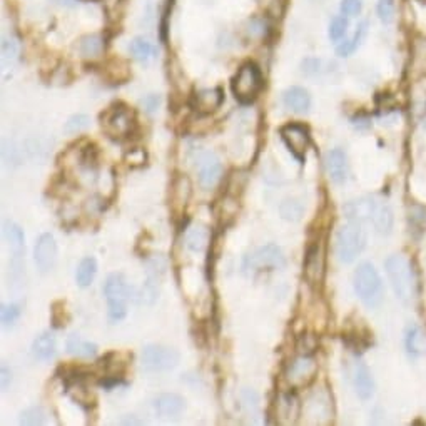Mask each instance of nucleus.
<instances>
[{"instance_id": "1", "label": "nucleus", "mask_w": 426, "mask_h": 426, "mask_svg": "<svg viewBox=\"0 0 426 426\" xmlns=\"http://www.w3.org/2000/svg\"><path fill=\"white\" fill-rule=\"evenodd\" d=\"M386 274L391 283L393 291L398 300L405 306H411L416 300V276L413 271V266L405 256L393 254L386 259Z\"/></svg>"}, {"instance_id": "32", "label": "nucleus", "mask_w": 426, "mask_h": 426, "mask_svg": "<svg viewBox=\"0 0 426 426\" xmlns=\"http://www.w3.org/2000/svg\"><path fill=\"white\" fill-rule=\"evenodd\" d=\"M395 0H378L377 4V12L379 20L383 22L384 25H389L393 20H395Z\"/></svg>"}, {"instance_id": "38", "label": "nucleus", "mask_w": 426, "mask_h": 426, "mask_svg": "<svg viewBox=\"0 0 426 426\" xmlns=\"http://www.w3.org/2000/svg\"><path fill=\"white\" fill-rule=\"evenodd\" d=\"M2 56H4V61H8V59H12L17 56V42L13 39H8V37H4L2 40Z\"/></svg>"}, {"instance_id": "15", "label": "nucleus", "mask_w": 426, "mask_h": 426, "mask_svg": "<svg viewBox=\"0 0 426 426\" xmlns=\"http://www.w3.org/2000/svg\"><path fill=\"white\" fill-rule=\"evenodd\" d=\"M224 100V93L219 87H211V89L198 90L192 97V109L201 116H208V114L214 112L216 109L221 107Z\"/></svg>"}, {"instance_id": "25", "label": "nucleus", "mask_w": 426, "mask_h": 426, "mask_svg": "<svg viewBox=\"0 0 426 426\" xmlns=\"http://www.w3.org/2000/svg\"><path fill=\"white\" fill-rule=\"evenodd\" d=\"M405 345L411 356L426 355V333L420 326L408 328Z\"/></svg>"}, {"instance_id": "16", "label": "nucleus", "mask_w": 426, "mask_h": 426, "mask_svg": "<svg viewBox=\"0 0 426 426\" xmlns=\"http://www.w3.org/2000/svg\"><path fill=\"white\" fill-rule=\"evenodd\" d=\"M154 410L164 418L179 416L186 410V400L176 393H162L154 400Z\"/></svg>"}, {"instance_id": "33", "label": "nucleus", "mask_w": 426, "mask_h": 426, "mask_svg": "<svg viewBox=\"0 0 426 426\" xmlns=\"http://www.w3.org/2000/svg\"><path fill=\"white\" fill-rule=\"evenodd\" d=\"M410 226L413 231H425L426 227V209L421 206H411L410 209Z\"/></svg>"}, {"instance_id": "11", "label": "nucleus", "mask_w": 426, "mask_h": 426, "mask_svg": "<svg viewBox=\"0 0 426 426\" xmlns=\"http://www.w3.org/2000/svg\"><path fill=\"white\" fill-rule=\"evenodd\" d=\"M196 171H198L199 184L204 189H213L223 177V164L214 153H203L196 159Z\"/></svg>"}, {"instance_id": "42", "label": "nucleus", "mask_w": 426, "mask_h": 426, "mask_svg": "<svg viewBox=\"0 0 426 426\" xmlns=\"http://www.w3.org/2000/svg\"><path fill=\"white\" fill-rule=\"evenodd\" d=\"M122 423H132V425H141L142 421H137V420H122Z\"/></svg>"}, {"instance_id": "39", "label": "nucleus", "mask_w": 426, "mask_h": 426, "mask_svg": "<svg viewBox=\"0 0 426 426\" xmlns=\"http://www.w3.org/2000/svg\"><path fill=\"white\" fill-rule=\"evenodd\" d=\"M141 104H142V107L146 109V112L153 114V112L158 111L159 104H161V97H159L158 94H149L141 100Z\"/></svg>"}, {"instance_id": "34", "label": "nucleus", "mask_w": 426, "mask_h": 426, "mask_svg": "<svg viewBox=\"0 0 426 426\" xmlns=\"http://www.w3.org/2000/svg\"><path fill=\"white\" fill-rule=\"evenodd\" d=\"M45 420L44 410L40 406H32L20 415V425H42Z\"/></svg>"}, {"instance_id": "24", "label": "nucleus", "mask_w": 426, "mask_h": 426, "mask_svg": "<svg viewBox=\"0 0 426 426\" xmlns=\"http://www.w3.org/2000/svg\"><path fill=\"white\" fill-rule=\"evenodd\" d=\"M129 52L136 61H139L142 64L154 61L155 56H158V49L154 47V44L150 42L149 39H144V37L132 39V42L129 45Z\"/></svg>"}, {"instance_id": "21", "label": "nucleus", "mask_w": 426, "mask_h": 426, "mask_svg": "<svg viewBox=\"0 0 426 426\" xmlns=\"http://www.w3.org/2000/svg\"><path fill=\"white\" fill-rule=\"evenodd\" d=\"M66 348H67L69 355L76 356V358L89 360V358H94V356L97 355V345L82 340L79 334H71L66 341Z\"/></svg>"}, {"instance_id": "28", "label": "nucleus", "mask_w": 426, "mask_h": 426, "mask_svg": "<svg viewBox=\"0 0 426 426\" xmlns=\"http://www.w3.org/2000/svg\"><path fill=\"white\" fill-rule=\"evenodd\" d=\"M104 50V39L97 34H90L85 35V37L81 39L79 42V52L82 57L85 59H94L99 57Z\"/></svg>"}, {"instance_id": "9", "label": "nucleus", "mask_w": 426, "mask_h": 426, "mask_svg": "<svg viewBox=\"0 0 426 426\" xmlns=\"http://www.w3.org/2000/svg\"><path fill=\"white\" fill-rule=\"evenodd\" d=\"M179 353L172 348L159 346V345H148L142 350V368L146 371H169L176 368L179 363Z\"/></svg>"}, {"instance_id": "14", "label": "nucleus", "mask_w": 426, "mask_h": 426, "mask_svg": "<svg viewBox=\"0 0 426 426\" xmlns=\"http://www.w3.org/2000/svg\"><path fill=\"white\" fill-rule=\"evenodd\" d=\"M316 369H318V366H316L314 361L308 358L306 355H303L301 358L295 360L290 366H288L286 369L288 383H290L292 388L304 386L309 379L314 378Z\"/></svg>"}, {"instance_id": "17", "label": "nucleus", "mask_w": 426, "mask_h": 426, "mask_svg": "<svg viewBox=\"0 0 426 426\" xmlns=\"http://www.w3.org/2000/svg\"><path fill=\"white\" fill-rule=\"evenodd\" d=\"M326 169L334 184H343L348 179V158L341 149H333L326 158Z\"/></svg>"}, {"instance_id": "41", "label": "nucleus", "mask_w": 426, "mask_h": 426, "mask_svg": "<svg viewBox=\"0 0 426 426\" xmlns=\"http://www.w3.org/2000/svg\"><path fill=\"white\" fill-rule=\"evenodd\" d=\"M8 379H11V373H8L6 366H2V389H7Z\"/></svg>"}, {"instance_id": "2", "label": "nucleus", "mask_w": 426, "mask_h": 426, "mask_svg": "<svg viewBox=\"0 0 426 426\" xmlns=\"http://www.w3.org/2000/svg\"><path fill=\"white\" fill-rule=\"evenodd\" d=\"M350 219L356 221H369L379 235H389L393 229V213L386 203L377 199L353 201L345 208Z\"/></svg>"}, {"instance_id": "7", "label": "nucleus", "mask_w": 426, "mask_h": 426, "mask_svg": "<svg viewBox=\"0 0 426 426\" xmlns=\"http://www.w3.org/2000/svg\"><path fill=\"white\" fill-rule=\"evenodd\" d=\"M102 129L114 141H122L129 137L134 131L136 121L129 107L126 105H112L102 114Z\"/></svg>"}, {"instance_id": "45", "label": "nucleus", "mask_w": 426, "mask_h": 426, "mask_svg": "<svg viewBox=\"0 0 426 426\" xmlns=\"http://www.w3.org/2000/svg\"><path fill=\"white\" fill-rule=\"evenodd\" d=\"M425 127H426V119H425Z\"/></svg>"}, {"instance_id": "3", "label": "nucleus", "mask_w": 426, "mask_h": 426, "mask_svg": "<svg viewBox=\"0 0 426 426\" xmlns=\"http://www.w3.org/2000/svg\"><path fill=\"white\" fill-rule=\"evenodd\" d=\"M353 286L360 300L368 308H378L383 303V281L379 273L371 263H361L353 276Z\"/></svg>"}, {"instance_id": "23", "label": "nucleus", "mask_w": 426, "mask_h": 426, "mask_svg": "<svg viewBox=\"0 0 426 426\" xmlns=\"http://www.w3.org/2000/svg\"><path fill=\"white\" fill-rule=\"evenodd\" d=\"M209 239V227L206 226V224H196V226H192L189 231H187L186 244L191 251H194V253H201V251H204L206 247H208Z\"/></svg>"}, {"instance_id": "5", "label": "nucleus", "mask_w": 426, "mask_h": 426, "mask_svg": "<svg viewBox=\"0 0 426 426\" xmlns=\"http://www.w3.org/2000/svg\"><path fill=\"white\" fill-rule=\"evenodd\" d=\"M366 246V231L363 223L350 219V223L338 229L336 256L341 263H353Z\"/></svg>"}, {"instance_id": "12", "label": "nucleus", "mask_w": 426, "mask_h": 426, "mask_svg": "<svg viewBox=\"0 0 426 426\" xmlns=\"http://www.w3.org/2000/svg\"><path fill=\"white\" fill-rule=\"evenodd\" d=\"M34 259L37 268L42 273H47L56 266L57 261V244L52 235H42L35 242L34 247Z\"/></svg>"}, {"instance_id": "46", "label": "nucleus", "mask_w": 426, "mask_h": 426, "mask_svg": "<svg viewBox=\"0 0 426 426\" xmlns=\"http://www.w3.org/2000/svg\"><path fill=\"white\" fill-rule=\"evenodd\" d=\"M314 2H319V0H314Z\"/></svg>"}, {"instance_id": "13", "label": "nucleus", "mask_w": 426, "mask_h": 426, "mask_svg": "<svg viewBox=\"0 0 426 426\" xmlns=\"http://www.w3.org/2000/svg\"><path fill=\"white\" fill-rule=\"evenodd\" d=\"M324 276V249L321 242H314L309 246L304 258V278L309 284H319Z\"/></svg>"}, {"instance_id": "35", "label": "nucleus", "mask_w": 426, "mask_h": 426, "mask_svg": "<svg viewBox=\"0 0 426 426\" xmlns=\"http://www.w3.org/2000/svg\"><path fill=\"white\" fill-rule=\"evenodd\" d=\"M340 11L343 16L348 17V19H351V17H358L361 11H363V0H341Z\"/></svg>"}, {"instance_id": "30", "label": "nucleus", "mask_w": 426, "mask_h": 426, "mask_svg": "<svg viewBox=\"0 0 426 426\" xmlns=\"http://www.w3.org/2000/svg\"><path fill=\"white\" fill-rule=\"evenodd\" d=\"M348 29H350V20L346 16H336L334 19L329 22L328 27V35L333 42H341L343 39H346Z\"/></svg>"}, {"instance_id": "31", "label": "nucleus", "mask_w": 426, "mask_h": 426, "mask_svg": "<svg viewBox=\"0 0 426 426\" xmlns=\"http://www.w3.org/2000/svg\"><path fill=\"white\" fill-rule=\"evenodd\" d=\"M90 119L85 114H76V116L69 117L66 126H64V132L66 134H81L89 127Z\"/></svg>"}, {"instance_id": "40", "label": "nucleus", "mask_w": 426, "mask_h": 426, "mask_svg": "<svg viewBox=\"0 0 426 426\" xmlns=\"http://www.w3.org/2000/svg\"><path fill=\"white\" fill-rule=\"evenodd\" d=\"M288 206V208H290V211H281V214H283V218L284 219H292V221H296V219H300V216H301V206L296 203V201H286V203H284Z\"/></svg>"}, {"instance_id": "44", "label": "nucleus", "mask_w": 426, "mask_h": 426, "mask_svg": "<svg viewBox=\"0 0 426 426\" xmlns=\"http://www.w3.org/2000/svg\"><path fill=\"white\" fill-rule=\"evenodd\" d=\"M85 2H93V0H85Z\"/></svg>"}, {"instance_id": "43", "label": "nucleus", "mask_w": 426, "mask_h": 426, "mask_svg": "<svg viewBox=\"0 0 426 426\" xmlns=\"http://www.w3.org/2000/svg\"><path fill=\"white\" fill-rule=\"evenodd\" d=\"M54 2H56V4H66L67 0H54Z\"/></svg>"}, {"instance_id": "37", "label": "nucleus", "mask_w": 426, "mask_h": 426, "mask_svg": "<svg viewBox=\"0 0 426 426\" xmlns=\"http://www.w3.org/2000/svg\"><path fill=\"white\" fill-rule=\"evenodd\" d=\"M20 308L17 304H4L2 306V324L4 326H12L19 319Z\"/></svg>"}, {"instance_id": "27", "label": "nucleus", "mask_w": 426, "mask_h": 426, "mask_svg": "<svg viewBox=\"0 0 426 426\" xmlns=\"http://www.w3.org/2000/svg\"><path fill=\"white\" fill-rule=\"evenodd\" d=\"M95 273H97V261L94 258H84L77 266L76 271V281L81 288H87L90 286L95 278Z\"/></svg>"}, {"instance_id": "26", "label": "nucleus", "mask_w": 426, "mask_h": 426, "mask_svg": "<svg viewBox=\"0 0 426 426\" xmlns=\"http://www.w3.org/2000/svg\"><path fill=\"white\" fill-rule=\"evenodd\" d=\"M300 400L295 393H286L278 400V416L286 418V423H292L300 416Z\"/></svg>"}, {"instance_id": "4", "label": "nucleus", "mask_w": 426, "mask_h": 426, "mask_svg": "<svg viewBox=\"0 0 426 426\" xmlns=\"http://www.w3.org/2000/svg\"><path fill=\"white\" fill-rule=\"evenodd\" d=\"M264 87V79L261 74L258 64L246 62L237 69L236 76L232 77L231 89L235 97L241 104H251L258 99V95Z\"/></svg>"}, {"instance_id": "18", "label": "nucleus", "mask_w": 426, "mask_h": 426, "mask_svg": "<svg viewBox=\"0 0 426 426\" xmlns=\"http://www.w3.org/2000/svg\"><path fill=\"white\" fill-rule=\"evenodd\" d=\"M283 102L295 112H308L311 107V95L303 87L292 85L288 90H284Z\"/></svg>"}, {"instance_id": "20", "label": "nucleus", "mask_w": 426, "mask_h": 426, "mask_svg": "<svg viewBox=\"0 0 426 426\" xmlns=\"http://www.w3.org/2000/svg\"><path fill=\"white\" fill-rule=\"evenodd\" d=\"M56 338L52 333L44 331L32 343V353L40 361H49L56 356Z\"/></svg>"}, {"instance_id": "19", "label": "nucleus", "mask_w": 426, "mask_h": 426, "mask_svg": "<svg viewBox=\"0 0 426 426\" xmlns=\"http://www.w3.org/2000/svg\"><path fill=\"white\" fill-rule=\"evenodd\" d=\"M366 35H368V22L363 20V22H360L358 27H356L355 34H353L351 37L343 39L341 42H338V45H336L338 56H340V57H350L351 54L355 52V50L358 49L361 44H363Z\"/></svg>"}, {"instance_id": "8", "label": "nucleus", "mask_w": 426, "mask_h": 426, "mask_svg": "<svg viewBox=\"0 0 426 426\" xmlns=\"http://www.w3.org/2000/svg\"><path fill=\"white\" fill-rule=\"evenodd\" d=\"M286 266L281 247L276 244H266L253 251L244 259L246 271H269V269H283Z\"/></svg>"}, {"instance_id": "29", "label": "nucleus", "mask_w": 426, "mask_h": 426, "mask_svg": "<svg viewBox=\"0 0 426 426\" xmlns=\"http://www.w3.org/2000/svg\"><path fill=\"white\" fill-rule=\"evenodd\" d=\"M4 237L16 254H20L24 251V232L19 226H16L13 223H4Z\"/></svg>"}, {"instance_id": "36", "label": "nucleus", "mask_w": 426, "mask_h": 426, "mask_svg": "<svg viewBox=\"0 0 426 426\" xmlns=\"http://www.w3.org/2000/svg\"><path fill=\"white\" fill-rule=\"evenodd\" d=\"M323 61L321 59H304L303 64H301V67H303V74L308 77H316L319 74H323Z\"/></svg>"}, {"instance_id": "6", "label": "nucleus", "mask_w": 426, "mask_h": 426, "mask_svg": "<svg viewBox=\"0 0 426 426\" xmlns=\"http://www.w3.org/2000/svg\"><path fill=\"white\" fill-rule=\"evenodd\" d=\"M104 295L107 300V313L111 321H122L127 314V303L131 300V290L122 274L114 273L105 279Z\"/></svg>"}, {"instance_id": "22", "label": "nucleus", "mask_w": 426, "mask_h": 426, "mask_svg": "<svg viewBox=\"0 0 426 426\" xmlns=\"http://www.w3.org/2000/svg\"><path fill=\"white\" fill-rule=\"evenodd\" d=\"M355 388L356 393L361 400H369L374 393V381L371 378L369 369L366 368V365L358 363L355 369Z\"/></svg>"}, {"instance_id": "10", "label": "nucleus", "mask_w": 426, "mask_h": 426, "mask_svg": "<svg viewBox=\"0 0 426 426\" xmlns=\"http://www.w3.org/2000/svg\"><path fill=\"white\" fill-rule=\"evenodd\" d=\"M279 136H281L286 148L290 149V153L295 155L297 161L303 162L311 144V136L308 127H304L303 124H297V122L286 124V126H283L281 129H279Z\"/></svg>"}]
</instances>
